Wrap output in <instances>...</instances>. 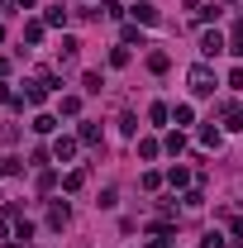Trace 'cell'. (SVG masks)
<instances>
[{
  "label": "cell",
  "instance_id": "cell-1",
  "mask_svg": "<svg viewBox=\"0 0 243 248\" xmlns=\"http://www.w3.org/2000/svg\"><path fill=\"white\" fill-rule=\"evenodd\" d=\"M191 91H196V95H210L214 91V72H210V67H191Z\"/></svg>",
  "mask_w": 243,
  "mask_h": 248
},
{
  "label": "cell",
  "instance_id": "cell-2",
  "mask_svg": "<svg viewBox=\"0 0 243 248\" xmlns=\"http://www.w3.org/2000/svg\"><path fill=\"white\" fill-rule=\"evenodd\" d=\"M200 53H205V58H219V53H224V33L210 29L205 38H200Z\"/></svg>",
  "mask_w": 243,
  "mask_h": 248
},
{
  "label": "cell",
  "instance_id": "cell-3",
  "mask_svg": "<svg viewBox=\"0 0 243 248\" xmlns=\"http://www.w3.org/2000/svg\"><path fill=\"white\" fill-rule=\"evenodd\" d=\"M53 153H58V162H67V157L76 153V143H72V139H58V148H53Z\"/></svg>",
  "mask_w": 243,
  "mask_h": 248
},
{
  "label": "cell",
  "instance_id": "cell-4",
  "mask_svg": "<svg viewBox=\"0 0 243 248\" xmlns=\"http://www.w3.org/2000/svg\"><path fill=\"white\" fill-rule=\"evenodd\" d=\"M134 15H138L143 24H157V10H152V5H134Z\"/></svg>",
  "mask_w": 243,
  "mask_h": 248
},
{
  "label": "cell",
  "instance_id": "cell-5",
  "mask_svg": "<svg viewBox=\"0 0 243 248\" xmlns=\"http://www.w3.org/2000/svg\"><path fill=\"white\" fill-rule=\"evenodd\" d=\"M67 219H72V215H67V205H53V229H62Z\"/></svg>",
  "mask_w": 243,
  "mask_h": 248
},
{
  "label": "cell",
  "instance_id": "cell-6",
  "mask_svg": "<svg viewBox=\"0 0 243 248\" xmlns=\"http://www.w3.org/2000/svg\"><path fill=\"white\" fill-rule=\"evenodd\" d=\"M200 248H224V234H219V229H214V234H205V244Z\"/></svg>",
  "mask_w": 243,
  "mask_h": 248
},
{
  "label": "cell",
  "instance_id": "cell-7",
  "mask_svg": "<svg viewBox=\"0 0 243 248\" xmlns=\"http://www.w3.org/2000/svg\"><path fill=\"white\" fill-rule=\"evenodd\" d=\"M5 248H29V239H24V244H5Z\"/></svg>",
  "mask_w": 243,
  "mask_h": 248
}]
</instances>
